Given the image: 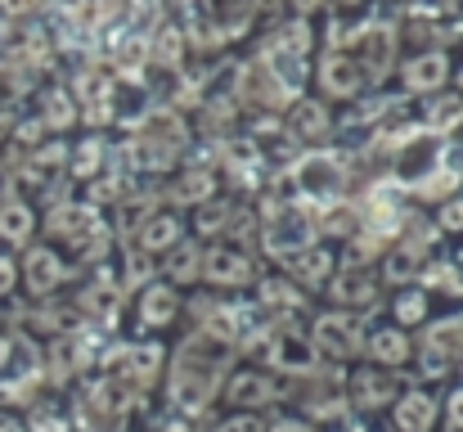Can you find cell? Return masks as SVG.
I'll return each mask as SVG.
<instances>
[{
  "label": "cell",
  "mask_w": 463,
  "mask_h": 432,
  "mask_svg": "<svg viewBox=\"0 0 463 432\" xmlns=\"http://www.w3.org/2000/svg\"><path fill=\"white\" fill-rule=\"evenodd\" d=\"M360 347V329H355V320H346V315H324L319 324H315V356H328V360H346L351 351Z\"/></svg>",
  "instance_id": "1"
},
{
  "label": "cell",
  "mask_w": 463,
  "mask_h": 432,
  "mask_svg": "<svg viewBox=\"0 0 463 432\" xmlns=\"http://www.w3.org/2000/svg\"><path fill=\"white\" fill-rule=\"evenodd\" d=\"M203 275H207L212 284H243L252 271H248V257H243V253H234V248H216V253L203 257Z\"/></svg>",
  "instance_id": "2"
},
{
  "label": "cell",
  "mask_w": 463,
  "mask_h": 432,
  "mask_svg": "<svg viewBox=\"0 0 463 432\" xmlns=\"http://www.w3.org/2000/svg\"><path fill=\"white\" fill-rule=\"evenodd\" d=\"M432 419H437V401H432L428 392L401 397V406H396V428L401 432H428Z\"/></svg>",
  "instance_id": "3"
},
{
  "label": "cell",
  "mask_w": 463,
  "mask_h": 432,
  "mask_svg": "<svg viewBox=\"0 0 463 432\" xmlns=\"http://www.w3.org/2000/svg\"><path fill=\"white\" fill-rule=\"evenodd\" d=\"M23 271H27V288H32V293H50V288L63 280V266H59V257H54V253H45V248L27 253Z\"/></svg>",
  "instance_id": "4"
},
{
  "label": "cell",
  "mask_w": 463,
  "mask_h": 432,
  "mask_svg": "<svg viewBox=\"0 0 463 432\" xmlns=\"http://www.w3.org/2000/svg\"><path fill=\"white\" fill-rule=\"evenodd\" d=\"M171 311H175V293H171V288L166 284L145 288V297H140V320H145L149 329L166 324V320H171Z\"/></svg>",
  "instance_id": "5"
},
{
  "label": "cell",
  "mask_w": 463,
  "mask_h": 432,
  "mask_svg": "<svg viewBox=\"0 0 463 432\" xmlns=\"http://www.w3.org/2000/svg\"><path fill=\"white\" fill-rule=\"evenodd\" d=\"M270 397H275V388H270L266 374H239V379L230 383V401H234V406H261V401H270Z\"/></svg>",
  "instance_id": "6"
},
{
  "label": "cell",
  "mask_w": 463,
  "mask_h": 432,
  "mask_svg": "<svg viewBox=\"0 0 463 432\" xmlns=\"http://www.w3.org/2000/svg\"><path fill=\"white\" fill-rule=\"evenodd\" d=\"M405 351H410V342H405V333H396V329H378V333L369 338V356H373L378 365H401Z\"/></svg>",
  "instance_id": "7"
},
{
  "label": "cell",
  "mask_w": 463,
  "mask_h": 432,
  "mask_svg": "<svg viewBox=\"0 0 463 432\" xmlns=\"http://www.w3.org/2000/svg\"><path fill=\"white\" fill-rule=\"evenodd\" d=\"M392 392H396V388H392L378 370H369V374H360V379H355V401H360V406H387V401H392Z\"/></svg>",
  "instance_id": "8"
},
{
  "label": "cell",
  "mask_w": 463,
  "mask_h": 432,
  "mask_svg": "<svg viewBox=\"0 0 463 432\" xmlns=\"http://www.w3.org/2000/svg\"><path fill=\"white\" fill-rule=\"evenodd\" d=\"M166 275H171L175 284H189L194 275H203V253H194V248H175V253H171Z\"/></svg>",
  "instance_id": "9"
},
{
  "label": "cell",
  "mask_w": 463,
  "mask_h": 432,
  "mask_svg": "<svg viewBox=\"0 0 463 432\" xmlns=\"http://www.w3.org/2000/svg\"><path fill=\"white\" fill-rule=\"evenodd\" d=\"M419 262H423V253H410V248L387 253V280H392V284H405V280L419 271Z\"/></svg>",
  "instance_id": "10"
},
{
  "label": "cell",
  "mask_w": 463,
  "mask_h": 432,
  "mask_svg": "<svg viewBox=\"0 0 463 432\" xmlns=\"http://www.w3.org/2000/svg\"><path fill=\"white\" fill-rule=\"evenodd\" d=\"M118 293H113V284H90V293H86V311H95L99 320H113L118 315Z\"/></svg>",
  "instance_id": "11"
},
{
  "label": "cell",
  "mask_w": 463,
  "mask_h": 432,
  "mask_svg": "<svg viewBox=\"0 0 463 432\" xmlns=\"http://www.w3.org/2000/svg\"><path fill=\"white\" fill-rule=\"evenodd\" d=\"M288 266H293L302 280H324V275H328V253L315 248V253H307V257H288Z\"/></svg>",
  "instance_id": "12"
},
{
  "label": "cell",
  "mask_w": 463,
  "mask_h": 432,
  "mask_svg": "<svg viewBox=\"0 0 463 432\" xmlns=\"http://www.w3.org/2000/svg\"><path fill=\"white\" fill-rule=\"evenodd\" d=\"M337 302H373V284L364 280V275H342V284H337Z\"/></svg>",
  "instance_id": "13"
},
{
  "label": "cell",
  "mask_w": 463,
  "mask_h": 432,
  "mask_svg": "<svg viewBox=\"0 0 463 432\" xmlns=\"http://www.w3.org/2000/svg\"><path fill=\"white\" fill-rule=\"evenodd\" d=\"M175 239V221H166V216H157L154 226L145 230V248H162V244H171Z\"/></svg>",
  "instance_id": "14"
},
{
  "label": "cell",
  "mask_w": 463,
  "mask_h": 432,
  "mask_svg": "<svg viewBox=\"0 0 463 432\" xmlns=\"http://www.w3.org/2000/svg\"><path fill=\"white\" fill-rule=\"evenodd\" d=\"M261 297H266L270 306H298V302H302L298 293H288V284H266V293H261Z\"/></svg>",
  "instance_id": "15"
},
{
  "label": "cell",
  "mask_w": 463,
  "mask_h": 432,
  "mask_svg": "<svg viewBox=\"0 0 463 432\" xmlns=\"http://www.w3.org/2000/svg\"><path fill=\"white\" fill-rule=\"evenodd\" d=\"M216 432H266V424L252 419V415H234V419H225Z\"/></svg>",
  "instance_id": "16"
},
{
  "label": "cell",
  "mask_w": 463,
  "mask_h": 432,
  "mask_svg": "<svg viewBox=\"0 0 463 432\" xmlns=\"http://www.w3.org/2000/svg\"><path fill=\"white\" fill-rule=\"evenodd\" d=\"M9 239H23L27 235V212H9V221H0Z\"/></svg>",
  "instance_id": "17"
},
{
  "label": "cell",
  "mask_w": 463,
  "mask_h": 432,
  "mask_svg": "<svg viewBox=\"0 0 463 432\" xmlns=\"http://www.w3.org/2000/svg\"><path fill=\"white\" fill-rule=\"evenodd\" d=\"M266 432H315L310 424H302V419H279V424H270Z\"/></svg>",
  "instance_id": "18"
},
{
  "label": "cell",
  "mask_w": 463,
  "mask_h": 432,
  "mask_svg": "<svg viewBox=\"0 0 463 432\" xmlns=\"http://www.w3.org/2000/svg\"><path fill=\"white\" fill-rule=\"evenodd\" d=\"M450 428L463 432V392H455V397H450Z\"/></svg>",
  "instance_id": "19"
},
{
  "label": "cell",
  "mask_w": 463,
  "mask_h": 432,
  "mask_svg": "<svg viewBox=\"0 0 463 432\" xmlns=\"http://www.w3.org/2000/svg\"><path fill=\"white\" fill-rule=\"evenodd\" d=\"M401 315H405V320H414V315H423V297H414V293H410V297L401 302Z\"/></svg>",
  "instance_id": "20"
},
{
  "label": "cell",
  "mask_w": 463,
  "mask_h": 432,
  "mask_svg": "<svg viewBox=\"0 0 463 432\" xmlns=\"http://www.w3.org/2000/svg\"><path fill=\"white\" fill-rule=\"evenodd\" d=\"M9 288H14V266L0 257V293H9Z\"/></svg>",
  "instance_id": "21"
},
{
  "label": "cell",
  "mask_w": 463,
  "mask_h": 432,
  "mask_svg": "<svg viewBox=\"0 0 463 432\" xmlns=\"http://www.w3.org/2000/svg\"><path fill=\"white\" fill-rule=\"evenodd\" d=\"M0 432H23V428H18L14 419H0Z\"/></svg>",
  "instance_id": "22"
},
{
  "label": "cell",
  "mask_w": 463,
  "mask_h": 432,
  "mask_svg": "<svg viewBox=\"0 0 463 432\" xmlns=\"http://www.w3.org/2000/svg\"><path fill=\"white\" fill-rule=\"evenodd\" d=\"M5 356H9V347H5V342H0V365H5Z\"/></svg>",
  "instance_id": "23"
}]
</instances>
